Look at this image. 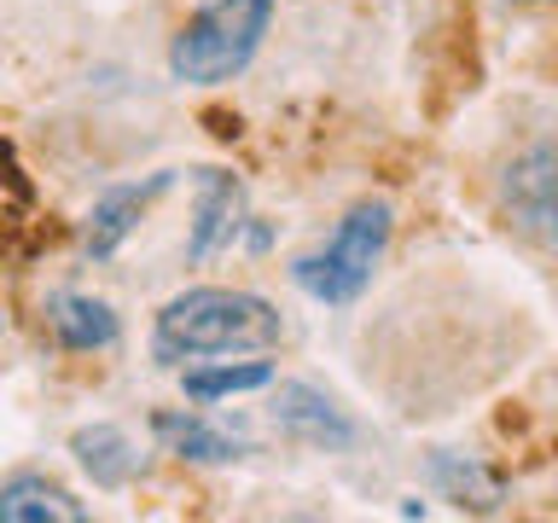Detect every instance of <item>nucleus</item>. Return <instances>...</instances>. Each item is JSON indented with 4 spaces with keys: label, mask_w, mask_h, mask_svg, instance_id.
Masks as SVG:
<instances>
[{
    "label": "nucleus",
    "mask_w": 558,
    "mask_h": 523,
    "mask_svg": "<svg viewBox=\"0 0 558 523\" xmlns=\"http://www.w3.org/2000/svg\"><path fill=\"white\" fill-rule=\"evenodd\" d=\"M0 518L7 523H82L87 506L41 471H12L0 483Z\"/></svg>",
    "instance_id": "nucleus-8"
},
{
    "label": "nucleus",
    "mask_w": 558,
    "mask_h": 523,
    "mask_svg": "<svg viewBox=\"0 0 558 523\" xmlns=\"http://www.w3.org/2000/svg\"><path fill=\"white\" fill-rule=\"evenodd\" d=\"M169 181H174V169L151 174L146 186H111V192H105V198L94 204V216H87V256H94V262L117 256L122 239H129L140 227V216H146V204L157 198V192H169Z\"/></svg>",
    "instance_id": "nucleus-7"
},
{
    "label": "nucleus",
    "mask_w": 558,
    "mask_h": 523,
    "mask_svg": "<svg viewBox=\"0 0 558 523\" xmlns=\"http://www.w3.org/2000/svg\"><path fill=\"white\" fill-rule=\"evenodd\" d=\"M268 384H274V361H221V366H186L181 390L192 401H221L244 390H268Z\"/></svg>",
    "instance_id": "nucleus-12"
},
{
    "label": "nucleus",
    "mask_w": 558,
    "mask_h": 523,
    "mask_svg": "<svg viewBox=\"0 0 558 523\" xmlns=\"http://www.w3.org/2000/svg\"><path fill=\"white\" fill-rule=\"evenodd\" d=\"M268 413H274V425L286 430L291 442H303V448L338 453V448H355V436H361L355 418H349L326 390H314V384H279Z\"/></svg>",
    "instance_id": "nucleus-5"
},
{
    "label": "nucleus",
    "mask_w": 558,
    "mask_h": 523,
    "mask_svg": "<svg viewBox=\"0 0 558 523\" xmlns=\"http://www.w3.org/2000/svg\"><path fill=\"white\" fill-rule=\"evenodd\" d=\"M500 216L518 239L558 256V134L523 146L500 169Z\"/></svg>",
    "instance_id": "nucleus-4"
},
{
    "label": "nucleus",
    "mask_w": 558,
    "mask_h": 523,
    "mask_svg": "<svg viewBox=\"0 0 558 523\" xmlns=\"http://www.w3.org/2000/svg\"><path fill=\"white\" fill-rule=\"evenodd\" d=\"M244 227V186L233 169H198V204H192V233H186V256L209 262L216 251L239 239Z\"/></svg>",
    "instance_id": "nucleus-6"
},
{
    "label": "nucleus",
    "mask_w": 558,
    "mask_h": 523,
    "mask_svg": "<svg viewBox=\"0 0 558 523\" xmlns=\"http://www.w3.org/2000/svg\"><path fill=\"white\" fill-rule=\"evenodd\" d=\"M70 453H76V465L94 477V488H129L134 471H140V453L129 442V430H117V425H82L70 436Z\"/></svg>",
    "instance_id": "nucleus-10"
},
{
    "label": "nucleus",
    "mask_w": 558,
    "mask_h": 523,
    "mask_svg": "<svg viewBox=\"0 0 558 523\" xmlns=\"http://www.w3.org/2000/svg\"><path fill=\"white\" fill-rule=\"evenodd\" d=\"M274 24V0H209L174 29L169 41V76L192 87H221L251 70L262 52V35Z\"/></svg>",
    "instance_id": "nucleus-2"
},
{
    "label": "nucleus",
    "mask_w": 558,
    "mask_h": 523,
    "mask_svg": "<svg viewBox=\"0 0 558 523\" xmlns=\"http://www.w3.org/2000/svg\"><path fill=\"white\" fill-rule=\"evenodd\" d=\"M47 326L52 338L64 349H76V355H94V349H111L122 338L111 303H99V296H76V291H59L47 303Z\"/></svg>",
    "instance_id": "nucleus-9"
},
{
    "label": "nucleus",
    "mask_w": 558,
    "mask_h": 523,
    "mask_svg": "<svg viewBox=\"0 0 558 523\" xmlns=\"http://www.w3.org/2000/svg\"><path fill=\"white\" fill-rule=\"evenodd\" d=\"M436 477L453 488V500H460V506H477V512H488V506L500 500L495 477H483V471L471 465V460L460 465V453H442V460H436Z\"/></svg>",
    "instance_id": "nucleus-13"
},
{
    "label": "nucleus",
    "mask_w": 558,
    "mask_h": 523,
    "mask_svg": "<svg viewBox=\"0 0 558 523\" xmlns=\"http://www.w3.org/2000/svg\"><path fill=\"white\" fill-rule=\"evenodd\" d=\"M390 227H396V216H390V204H384V198L349 204L343 221L331 227V239L320 244V251H308V256L291 262V279L314 296V303H331V308L355 303V296L373 285V268L384 262Z\"/></svg>",
    "instance_id": "nucleus-3"
},
{
    "label": "nucleus",
    "mask_w": 558,
    "mask_h": 523,
    "mask_svg": "<svg viewBox=\"0 0 558 523\" xmlns=\"http://www.w3.org/2000/svg\"><path fill=\"white\" fill-rule=\"evenodd\" d=\"M151 430L174 460H192V465H227V460L244 453L239 436L204 425V418H192V413H151Z\"/></svg>",
    "instance_id": "nucleus-11"
},
{
    "label": "nucleus",
    "mask_w": 558,
    "mask_h": 523,
    "mask_svg": "<svg viewBox=\"0 0 558 523\" xmlns=\"http://www.w3.org/2000/svg\"><path fill=\"white\" fill-rule=\"evenodd\" d=\"M286 338V320L268 296L233 285H192L157 308L151 355L163 366L209 361V355H262Z\"/></svg>",
    "instance_id": "nucleus-1"
},
{
    "label": "nucleus",
    "mask_w": 558,
    "mask_h": 523,
    "mask_svg": "<svg viewBox=\"0 0 558 523\" xmlns=\"http://www.w3.org/2000/svg\"><path fill=\"white\" fill-rule=\"evenodd\" d=\"M512 7H553V0H512Z\"/></svg>",
    "instance_id": "nucleus-14"
}]
</instances>
